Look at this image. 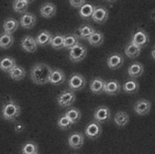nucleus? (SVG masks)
Here are the masks:
<instances>
[{"label": "nucleus", "instance_id": "f257e3e1", "mask_svg": "<svg viewBox=\"0 0 155 154\" xmlns=\"http://www.w3.org/2000/svg\"><path fill=\"white\" fill-rule=\"evenodd\" d=\"M52 72V68L43 63L36 64L31 70V79L36 84H45L49 83V77Z\"/></svg>", "mask_w": 155, "mask_h": 154}, {"label": "nucleus", "instance_id": "f03ea898", "mask_svg": "<svg viewBox=\"0 0 155 154\" xmlns=\"http://www.w3.org/2000/svg\"><path fill=\"white\" fill-rule=\"evenodd\" d=\"M20 112H21L20 106L10 99V101H8L3 105L2 116L3 119L6 121H14L20 115Z\"/></svg>", "mask_w": 155, "mask_h": 154}, {"label": "nucleus", "instance_id": "7ed1b4c3", "mask_svg": "<svg viewBox=\"0 0 155 154\" xmlns=\"http://www.w3.org/2000/svg\"><path fill=\"white\" fill-rule=\"evenodd\" d=\"M76 100V95L74 92L69 90H64L57 96V103L61 107H69L74 104Z\"/></svg>", "mask_w": 155, "mask_h": 154}, {"label": "nucleus", "instance_id": "20e7f679", "mask_svg": "<svg viewBox=\"0 0 155 154\" xmlns=\"http://www.w3.org/2000/svg\"><path fill=\"white\" fill-rule=\"evenodd\" d=\"M86 54H87V49L82 44L78 43L70 49L69 57L72 62L79 63L83 59H84V57L86 56Z\"/></svg>", "mask_w": 155, "mask_h": 154}, {"label": "nucleus", "instance_id": "39448f33", "mask_svg": "<svg viewBox=\"0 0 155 154\" xmlns=\"http://www.w3.org/2000/svg\"><path fill=\"white\" fill-rule=\"evenodd\" d=\"M85 84H86L85 78L80 74H72L68 81V86H69L70 90L73 92L82 90L85 86Z\"/></svg>", "mask_w": 155, "mask_h": 154}, {"label": "nucleus", "instance_id": "423d86ee", "mask_svg": "<svg viewBox=\"0 0 155 154\" xmlns=\"http://www.w3.org/2000/svg\"><path fill=\"white\" fill-rule=\"evenodd\" d=\"M109 16L108 10L102 5H94V11L92 14V19L98 24H104L106 22Z\"/></svg>", "mask_w": 155, "mask_h": 154}, {"label": "nucleus", "instance_id": "0eeeda50", "mask_svg": "<svg viewBox=\"0 0 155 154\" xmlns=\"http://www.w3.org/2000/svg\"><path fill=\"white\" fill-rule=\"evenodd\" d=\"M94 121L101 123H106L108 121H110L111 119V110L109 107L104 106V105H101L98 106L94 113Z\"/></svg>", "mask_w": 155, "mask_h": 154}, {"label": "nucleus", "instance_id": "6e6552de", "mask_svg": "<svg viewBox=\"0 0 155 154\" xmlns=\"http://www.w3.org/2000/svg\"><path fill=\"white\" fill-rule=\"evenodd\" d=\"M149 41H150V37H149L148 34L144 30L140 29L134 34L131 43H133L134 44L143 48L148 44Z\"/></svg>", "mask_w": 155, "mask_h": 154}, {"label": "nucleus", "instance_id": "1a4fd4ad", "mask_svg": "<svg viewBox=\"0 0 155 154\" xmlns=\"http://www.w3.org/2000/svg\"><path fill=\"white\" fill-rule=\"evenodd\" d=\"M102 126L99 123L93 121L91 122L85 128V134L87 135V137H89L90 139H97L98 137H100L101 133H102Z\"/></svg>", "mask_w": 155, "mask_h": 154}, {"label": "nucleus", "instance_id": "9d476101", "mask_svg": "<svg viewBox=\"0 0 155 154\" xmlns=\"http://www.w3.org/2000/svg\"><path fill=\"white\" fill-rule=\"evenodd\" d=\"M151 102L146 100V99H141L139 101L136 102V103L134 104V112L139 114V115H146L150 113L151 111Z\"/></svg>", "mask_w": 155, "mask_h": 154}, {"label": "nucleus", "instance_id": "9b49d317", "mask_svg": "<svg viewBox=\"0 0 155 154\" xmlns=\"http://www.w3.org/2000/svg\"><path fill=\"white\" fill-rule=\"evenodd\" d=\"M124 62V57L121 54H113L107 59V65L112 70L120 68Z\"/></svg>", "mask_w": 155, "mask_h": 154}, {"label": "nucleus", "instance_id": "f8f14e48", "mask_svg": "<svg viewBox=\"0 0 155 154\" xmlns=\"http://www.w3.org/2000/svg\"><path fill=\"white\" fill-rule=\"evenodd\" d=\"M37 46L38 45L35 42V39L31 35H25L21 41V47L28 53L35 52Z\"/></svg>", "mask_w": 155, "mask_h": 154}, {"label": "nucleus", "instance_id": "ddd939ff", "mask_svg": "<svg viewBox=\"0 0 155 154\" xmlns=\"http://www.w3.org/2000/svg\"><path fill=\"white\" fill-rule=\"evenodd\" d=\"M106 82L101 78V77H94L90 84V90L93 93L95 94H101L102 93L104 92V87H105Z\"/></svg>", "mask_w": 155, "mask_h": 154}, {"label": "nucleus", "instance_id": "4468645a", "mask_svg": "<svg viewBox=\"0 0 155 154\" xmlns=\"http://www.w3.org/2000/svg\"><path fill=\"white\" fill-rule=\"evenodd\" d=\"M36 23V17L34 14L25 12L20 18V25L25 29L33 28Z\"/></svg>", "mask_w": 155, "mask_h": 154}, {"label": "nucleus", "instance_id": "2eb2a0df", "mask_svg": "<svg viewBox=\"0 0 155 154\" xmlns=\"http://www.w3.org/2000/svg\"><path fill=\"white\" fill-rule=\"evenodd\" d=\"M84 135L81 133H74L68 137V144L73 149H80L84 145Z\"/></svg>", "mask_w": 155, "mask_h": 154}, {"label": "nucleus", "instance_id": "dca6fc26", "mask_svg": "<svg viewBox=\"0 0 155 154\" xmlns=\"http://www.w3.org/2000/svg\"><path fill=\"white\" fill-rule=\"evenodd\" d=\"M65 81V75L64 73L60 69H52L50 77H49V83L54 85H60L64 84Z\"/></svg>", "mask_w": 155, "mask_h": 154}, {"label": "nucleus", "instance_id": "f3484780", "mask_svg": "<svg viewBox=\"0 0 155 154\" xmlns=\"http://www.w3.org/2000/svg\"><path fill=\"white\" fill-rule=\"evenodd\" d=\"M56 13V6L54 4L47 2L41 5L40 7V14L45 18H51Z\"/></svg>", "mask_w": 155, "mask_h": 154}, {"label": "nucleus", "instance_id": "a211bd4d", "mask_svg": "<svg viewBox=\"0 0 155 154\" xmlns=\"http://www.w3.org/2000/svg\"><path fill=\"white\" fill-rule=\"evenodd\" d=\"M18 26H19V23L17 22V20L12 17L5 19L3 24L4 32L5 34H12L13 33H15L17 30Z\"/></svg>", "mask_w": 155, "mask_h": 154}, {"label": "nucleus", "instance_id": "6ab92c4d", "mask_svg": "<svg viewBox=\"0 0 155 154\" xmlns=\"http://www.w3.org/2000/svg\"><path fill=\"white\" fill-rule=\"evenodd\" d=\"M121 91V84L117 80H112L106 82L104 87V93L109 95H115L118 94Z\"/></svg>", "mask_w": 155, "mask_h": 154}, {"label": "nucleus", "instance_id": "aec40b11", "mask_svg": "<svg viewBox=\"0 0 155 154\" xmlns=\"http://www.w3.org/2000/svg\"><path fill=\"white\" fill-rule=\"evenodd\" d=\"M143 71H144L143 65L139 62H135L129 66L127 72H128V74L131 78L135 79V78L140 77L143 74Z\"/></svg>", "mask_w": 155, "mask_h": 154}, {"label": "nucleus", "instance_id": "412c9836", "mask_svg": "<svg viewBox=\"0 0 155 154\" xmlns=\"http://www.w3.org/2000/svg\"><path fill=\"white\" fill-rule=\"evenodd\" d=\"M9 76L15 81H20L22 79H24V77L25 76V70L24 67L20 66V65H15L9 72Z\"/></svg>", "mask_w": 155, "mask_h": 154}, {"label": "nucleus", "instance_id": "4be33fe9", "mask_svg": "<svg viewBox=\"0 0 155 154\" xmlns=\"http://www.w3.org/2000/svg\"><path fill=\"white\" fill-rule=\"evenodd\" d=\"M52 36H53V34L49 31L44 30V31L39 33V34L35 38V42H36L37 45L39 44L40 46H45L50 43Z\"/></svg>", "mask_w": 155, "mask_h": 154}, {"label": "nucleus", "instance_id": "5701e85b", "mask_svg": "<svg viewBox=\"0 0 155 154\" xmlns=\"http://www.w3.org/2000/svg\"><path fill=\"white\" fill-rule=\"evenodd\" d=\"M114 121V123H115V124L117 126L124 127L129 123V115L125 112H123V111L118 112L117 113H115Z\"/></svg>", "mask_w": 155, "mask_h": 154}, {"label": "nucleus", "instance_id": "b1692460", "mask_svg": "<svg viewBox=\"0 0 155 154\" xmlns=\"http://www.w3.org/2000/svg\"><path fill=\"white\" fill-rule=\"evenodd\" d=\"M15 65H16L15 60L10 56H5L0 60V69L4 72L8 73Z\"/></svg>", "mask_w": 155, "mask_h": 154}, {"label": "nucleus", "instance_id": "393cba45", "mask_svg": "<svg viewBox=\"0 0 155 154\" xmlns=\"http://www.w3.org/2000/svg\"><path fill=\"white\" fill-rule=\"evenodd\" d=\"M31 1L29 0H15L13 2V10L16 13H25Z\"/></svg>", "mask_w": 155, "mask_h": 154}, {"label": "nucleus", "instance_id": "a878e982", "mask_svg": "<svg viewBox=\"0 0 155 154\" xmlns=\"http://www.w3.org/2000/svg\"><path fill=\"white\" fill-rule=\"evenodd\" d=\"M87 41L89 42V44L93 46H99L101 45L104 41V34H102L99 31H95L88 39Z\"/></svg>", "mask_w": 155, "mask_h": 154}, {"label": "nucleus", "instance_id": "bb28decb", "mask_svg": "<svg viewBox=\"0 0 155 154\" xmlns=\"http://www.w3.org/2000/svg\"><path fill=\"white\" fill-rule=\"evenodd\" d=\"M123 89L127 93H135L139 90V84L134 79H131L124 83Z\"/></svg>", "mask_w": 155, "mask_h": 154}, {"label": "nucleus", "instance_id": "cd10ccee", "mask_svg": "<svg viewBox=\"0 0 155 154\" xmlns=\"http://www.w3.org/2000/svg\"><path fill=\"white\" fill-rule=\"evenodd\" d=\"M141 50L142 48L134 44L133 43H130L126 48H125V54L129 57V58H136L139 56V54H141Z\"/></svg>", "mask_w": 155, "mask_h": 154}, {"label": "nucleus", "instance_id": "c85d7f7f", "mask_svg": "<svg viewBox=\"0 0 155 154\" xmlns=\"http://www.w3.org/2000/svg\"><path fill=\"white\" fill-rule=\"evenodd\" d=\"M64 115L70 120V122H71L73 124H74V123H76L77 122H79L80 119H81V117H82L81 112H80L78 109H76V108H71V109H69V110L65 113Z\"/></svg>", "mask_w": 155, "mask_h": 154}, {"label": "nucleus", "instance_id": "c756f323", "mask_svg": "<svg viewBox=\"0 0 155 154\" xmlns=\"http://www.w3.org/2000/svg\"><path fill=\"white\" fill-rule=\"evenodd\" d=\"M93 11H94V5H91V4H89V3H86L83 6L80 7L79 15H80V16L82 18L88 19V18H90L92 16Z\"/></svg>", "mask_w": 155, "mask_h": 154}, {"label": "nucleus", "instance_id": "7c9ffc66", "mask_svg": "<svg viewBox=\"0 0 155 154\" xmlns=\"http://www.w3.org/2000/svg\"><path fill=\"white\" fill-rule=\"evenodd\" d=\"M64 35L61 34H56L52 36L51 40H50V44L52 45L53 48L54 49H61L63 48V44H64Z\"/></svg>", "mask_w": 155, "mask_h": 154}, {"label": "nucleus", "instance_id": "2f4dec72", "mask_svg": "<svg viewBox=\"0 0 155 154\" xmlns=\"http://www.w3.org/2000/svg\"><path fill=\"white\" fill-rule=\"evenodd\" d=\"M38 153V145L34 142H27L22 148V154Z\"/></svg>", "mask_w": 155, "mask_h": 154}, {"label": "nucleus", "instance_id": "473e14b6", "mask_svg": "<svg viewBox=\"0 0 155 154\" xmlns=\"http://www.w3.org/2000/svg\"><path fill=\"white\" fill-rule=\"evenodd\" d=\"M14 43V37L12 34H3L0 35V47L4 49L9 48Z\"/></svg>", "mask_w": 155, "mask_h": 154}, {"label": "nucleus", "instance_id": "72a5a7b5", "mask_svg": "<svg viewBox=\"0 0 155 154\" xmlns=\"http://www.w3.org/2000/svg\"><path fill=\"white\" fill-rule=\"evenodd\" d=\"M78 29L80 33V39H85V40H87L95 32V30L90 25H83Z\"/></svg>", "mask_w": 155, "mask_h": 154}, {"label": "nucleus", "instance_id": "f704fd0d", "mask_svg": "<svg viewBox=\"0 0 155 154\" xmlns=\"http://www.w3.org/2000/svg\"><path fill=\"white\" fill-rule=\"evenodd\" d=\"M78 39L74 35V34H68V35H64V44L63 47L64 48H67V49H71L72 47H74L76 44H78Z\"/></svg>", "mask_w": 155, "mask_h": 154}, {"label": "nucleus", "instance_id": "c9c22d12", "mask_svg": "<svg viewBox=\"0 0 155 154\" xmlns=\"http://www.w3.org/2000/svg\"><path fill=\"white\" fill-rule=\"evenodd\" d=\"M57 124H58L59 128H61L62 130H66L73 125V123L70 122V120L65 115H63L58 119Z\"/></svg>", "mask_w": 155, "mask_h": 154}, {"label": "nucleus", "instance_id": "e433bc0d", "mask_svg": "<svg viewBox=\"0 0 155 154\" xmlns=\"http://www.w3.org/2000/svg\"><path fill=\"white\" fill-rule=\"evenodd\" d=\"M70 5L73 6V7H75V8H80L81 6H83L84 4H86V1H84V0H80V1H74V0H71L69 1Z\"/></svg>", "mask_w": 155, "mask_h": 154}, {"label": "nucleus", "instance_id": "4c0bfd02", "mask_svg": "<svg viewBox=\"0 0 155 154\" xmlns=\"http://www.w3.org/2000/svg\"><path fill=\"white\" fill-rule=\"evenodd\" d=\"M24 129H25V126H24L22 123H17V124L15 126V131L16 133H21L22 131H24Z\"/></svg>", "mask_w": 155, "mask_h": 154}, {"label": "nucleus", "instance_id": "58836bf2", "mask_svg": "<svg viewBox=\"0 0 155 154\" xmlns=\"http://www.w3.org/2000/svg\"><path fill=\"white\" fill-rule=\"evenodd\" d=\"M36 154H39V153H36Z\"/></svg>", "mask_w": 155, "mask_h": 154}]
</instances>
